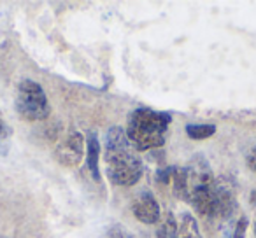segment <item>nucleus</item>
<instances>
[{"instance_id": "5", "label": "nucleus", "mask_w": 256, "mask_h": 238, "mask_svg": "<svg viewBox=\"0 0 256 238\" xmlns=\"http://www.w3.org/2000/svg\"><path fill=\"white\" fill-rule=\"evenodd\" d=\"M84 135L81 132H70L67 133L65 139H62L58 142L56 149H54V156H56L58 163H62L64 167H78L82 161L84 156Z\"/></svg>"}, {"instance_id": "2", "label": "nucleus", "mask_w": 256, "mask_h": 238, "mask_svg": "<svg viewBox=\"0 0 256 238\" xmlns=\"http://www.w3.org/2000/svg\"><path fill=\"white\" fill-rule=\"evenodd\" d=\"M172 123V116L164 110L150 107H137L130 112L126 123V139L136 151L160 149L165 144V135Z\"/></svg>"}, {"instance_id": "17", "label": "nucleus", "mask_w": 256, "mask_h": 238, "mask_svg": "<svg viewBox=\"0 0 256 238\" xmlns=\"http://www.w3.org/2000/svg\"><path fill=\"white\" fill-rule=\"evenodd\" d=\"M0 238H4V237H0Z\"/></svg>"}, {"instance_id": "16", "label": "nucleus", "mask_w": 256, "mask_h": 238, "mask_svg": "<svg viewBox=\"0 0 256 238\" xmlns=\"http://www.w3.org/2000/svg\"><path fill=\"white\" fill-rule=\"evenodd\" d=\"M254 238H256V223H254Z\"/></svg>"}, {"instance_id": "7", "label": "nucleus", "mask_w": 256, "mask_h": 238, "mask_svg": "<svg viewBox=\"0 0 256 238\" xmlns=\"http://www.w3.org/2000/svg\"><path fill=\"white\" fill-rule=\"evenodd\" d=\"M86 167L95 181H100V140L95 133L86 135Z\"/></svg>"}, {"instance_id": "12", "label": "nucleus", "mask_w": 256, "mask_h": 238, "mask_svg": "<svg viewBox=\"0 0 256 238\" xmlns=\"http://www.w3.org/2000/svg\"><path fill=\"white\" fill-rule=\"evenodd\" d=\"M248 217L242 216L240 219L235 223V228H234V233H230L226 238H246V231H248Z\"/></svg>"}, {"instance_id": "6", "label": "nucleus", "mask_w": 256, "mask_h": 238, "mask_svg": "<svg viewBox=\"0 0 256 238\" xmlns=\"http://www.w3.org/2000/svg\"><path fill=\"white\" fill-rule=\"evenodd\" d=\"M132 212L137 221L144 224H158L162 219L160 203L151 191H142L132 203Z\"/></svg>"}, {"instance_id": "13", "label": "nucleus", "mask_w": 256, "mask_h": 238, "mask_svg": "<svg viewBox=\"0 0 256 238\" xmlns=\"http://www.w3.org/2000/svg\"><path fill=\"white\" fill-rule=\"evenodd\" d=\"M107 238H134V235L121 224H114L109 231H107Z\"/></svg>"}, {"instance_id": "3", "label": "nucleus", "mask_w": 256, "mask_h": 238, "mask_svg": "<svg viewBox=\"0 0 256 238\" xmlns=\"http://www.w3.org/2000/svg\"><path fill=\"white\" fill-rule=\"evenodd\" d=\"M16 112L28 123L44 121L51 114V105L44 88L32 79H23L18 84L14 100Z\"/></svg>"}, {"instance_id": "15", "label": "nucleus", "mask_w": 256, "mask_h": 238, "mask_svg": "<svg viewBox=\"0 0 256 238\" xmlns=\"http://www.w3.org/2000/svg\"><path fill=\"white\" fill-rule=\"evenodd\" d=\"M248 167H249V170L256 172V144L251 149V153L248 154Z\"/></svg>"}, {"instance_id": "10", "label": "nucleus", "mask_w": 256, "mask_h": 238, "mask_svg": "<svg viewBox=\"0 0 256 238\" xmlns=\"http://www.w3.org/2000/svg\"><path fill=\"white\" fill-rule=\"evenodd\" d=\"M216 133V125L210 123H190L186 125V135L192 140H206Z\"/></svg>"}, {"instance_id": "9", "label": "nucleus", "mask_w": 256, "mask_h": 238, "mask_svg": "<svg viewBox=\"0 0 256 238\" xmlns=\"http://www.w3.org/2000/svg\"><path fill=\"white\" fill-rule=\"evenodd\" d=\"M178 221H176L174 214L168 210L162 216L160 223H158L156 238H178Z\"/></svg>"}, {"instance_id": "1", "label": "nucleus", "mask_w": 256, "mask_h": 238, "mask_svg": "<svg viewBox=\"0 0 256 238\" xmlns=\"http://www.w3.org/2000/svg\"><path fill=\"white\" fill-rule=\"evenodd\" d=\"M106 174L110 184L130 188L140 181L144 174V165L137 156L132 144L128 142L126 133L121 126H110L106 133Z\"/></svg>"}, {"instance_id": "4", "label": "nucleus", "mask_w": 256, "mask_h": 238, "mask_svg": "<svg viewBox=\"0 0 256 238\" xmlns=\"http://www.w3.org/2000/svg\"><path fill=\"white\" fill-rule=\"evenodd\" d=\"M237 209L235 184L232 179L223 177L214 181V219L228 221Z\"/></svg>"}, {"instance_id": "14", "label": "nucleus", "mask_w": 256, "mask_h": 238, "mask_svg": "<svg viewBox=\"0 0 256 238\" xmlns=\"http://www.w3.org/2000/svg\"><path fill=\"white\" fill-rule=\"evenodd\" d=\"M9 135H11V128H9V125L6 123V119L2 117V114H0V140L8 139Z\"/></svg>"}, {"instance_id": "8", "label": "nucleus", "mask_w": 256, "mask_h": 238, "mask_svg": "<svg viewBox=\"0 0 256 238\" xmlns=\"http://www.w3.org/2000/svg\"><path fill=\"white\" fill-rule=\"evenodd\" d=\"M178 238H202L198 223L192 214L184 212L181 216V223L178 226Z\"/></svg>"}, {"instance_id": "11", "label": "nucleus", "mask_w": 256, "mask_h": 238, "mask_svg": "<svg viewBox=\"0 0 256 238\" xmlns=\"http://www.w3.org/2000/svg\"><path fill=\"white\" fill-rule=\"evenodd\" d=\"M174 168L176 167H165L156 172V182L162 186H170L172 177H174Z\"/></svg>"}]
</instances>
